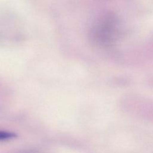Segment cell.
Listing matches in <instances>:
<instances>
[{"label":"cell","mask_w":153,"mask_h":153,"mask_svg":"<svg viewBox=\"0 0 153 153\" xmlns=\"http://www.w3.org/2000/svg\"><path fill=\"white\" fill-rule=\"evenodd\" d=\"M118 32V19L114 14L108 13L96 21L90 30V38L97 45L107 47L115 41Z\"/></svg>","instance_id":"6da1fadb"},{"label":"cell","mask_w":153,"mask_h":153,"mask_svg":"<svg viewBox=\"0 0 153 153\" xmlns=\"http://www.w3.org/2000/svg\"><path fill=\"white\" fill-rule=\"evenodd\" d=\"M16 137V134L13 132L7 131H0V140L10 139Z\"/></svg>","instance_id":"7a4b0ae2"}]
</instances>
